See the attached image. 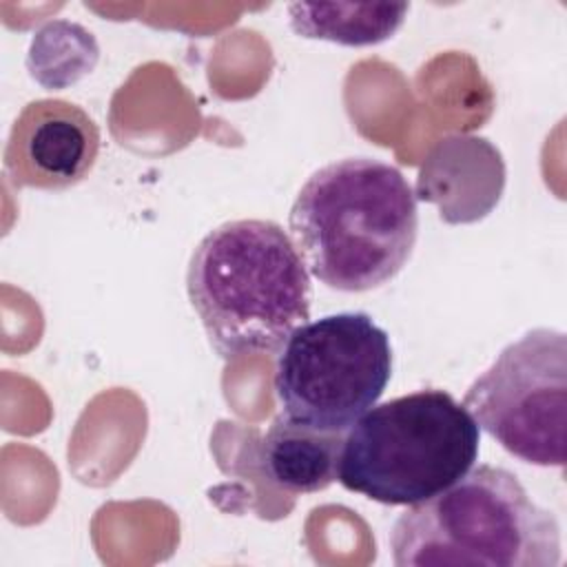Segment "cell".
<instances>
[{
    "label": "cell",
    "instance_id": "obj_1",
    "mask_svg": "<svg viewBox=\"0 0 567 567\" xmlns=\"http://www.w3.org/2000/svg\"><path fill=\"white\" fill-rule=\"evenodd\" d=\"M290 239L328 288L365 292L392 281L419 235L416 195L401 171L374 157H343L299 188Z\"/></svg>",
    "mask_w": 567,
    "mask_h": 567
},
{
    "label": "cell",
    "instance_id": "obj_2",
    "mask_svg": "<svg viewBox=\"0 0 567 567\" xmlns=\"http://www.w3.org/2000/svg\"><path fill=\"white\" fill-rule=\"evenodd\" d=\"M186 292L226 361L277 352L310 319L308 268L270 219H235L206 233L190 255Z\"/></svg>",
    "mask_w": 567,
    "mask_h": 567
},
{
    "label": "cell",
    "instance_id": "obj_3",
    "mask_svg": "<svg viewBox=\"0 0 567 567\" xmlns=\"http://www.w3.org/2000/svg\"><path fill=\"white\" fill-rule=\"evenodd\" d=\"M560 525L505 467L478 465L394 520L396 567H556Z\"/></svg>",
    "mask_w": 567,
    "mask_h": 567
},
{
    "label": "cell",
    "instance_id": "obj_4",
    "mask_svg": "<svg viewBox=\"0 0 567 567\" xmlns=\"http://www.w3.org/2000/svg\"><path fill=\"white\" fill-rule=\"evenodd\" d=\"M478 450L481 427L463 403L445 390H416L350 427L337 481L383 505H414L467 474Z\"/></svg>",
    "mask_w": 567,
    "mask_h": 567
},
{
    "label": "cell",
    "instance_id": "obj_5",
    "mask_svg": "<svg viewBox=\"0 0 567 567\" xmlns=\"http://www.w3.org/2000/svg\"><path fill=\"white\" fill-rule=\"evenodd\" d=\"M390 377L388 332L368 312H337L301 323L286 339L272 383L281 416L341 434L377 405Z\"/></svg>",
    "mask_w": 567,
    "mask_h": 567
},
{
    "label": "cell",
    "instance_id": "obj_6",
    "mask_svg": "<svg viewBox=\"0 0 567 567\" xmlns=\"http://www.w3.org/2000/svg\"><path fill=\"white\" fill-rule=\"evenodd\" d=\"M476 425L507 454L538 467L565 465L567 337L527 330L501 350L463 399Z\"/></svg>",
    "mask_w": 567,
    "mask_h": 567
},
{
    "label": "cell",
    "instance_id": "obj_7",
    "mask_svg": "<svg viewBox=\"0 0 567 567\" xmlns=\"http://www.w3.org/2000/svg\"><path fill=\"white\" fill-rule=\"evenodd\" d=\"M100 128L78 104L42 97L16 117L4 146V175L13 188L62 190L95 166Z\"/></svg>",
    "mask_w": 567,
    "mask_h": 567
},
{
    "label": "cell",
    "instance_id": "obj_8",
    "mask_svg": "<svg viewBox=\"0 0 567 567\" xmlns=\"http://www.w3.org/2000/svg\"><path fill=\"white\" fill-rule=\"evenodd\" d=\"M341 445V434L317 432L277 416L261 441V465L277 487L310 494L339 478Z\"/></svg>",
    "mask_w": 567,
    "mask_h": 567
},
{
    "label": "cell",
    "instance_id": "obj_9",
    "mask_svg": "<svg viewBox=\"0 0 567 567\" xmlns=\"http://www.w3.org/2000/svg\"><path fill=\"white\" fill-rule=\"evenodd\" d=\"M410 4L399 2H292L290 27L297 35L328 40L346 47H368L392 38L405 20Z\"/></svg>",
    "mask_w": 567,
    "mask_h": 567
}]
</instances>
